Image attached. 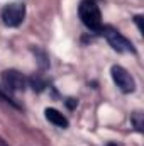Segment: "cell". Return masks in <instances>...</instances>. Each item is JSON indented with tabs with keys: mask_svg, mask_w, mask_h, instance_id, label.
<instances>
[{
	"mask_svg": "<svg viewBox=\"0 0 144 146\" xmlns=\"http://www.w3.org/2000/svg\"><path fill=\"white\" fill-rule=\"evenodd\" d=\"M46 119L51 122V124H54V126H58V127H68V119L59 112V110L56 109H46Z\"/></svg>",
	"mask_w": 144,
	"mask_h": 146,
	"instance_id": "obj_6",
	"label": "cell"
},
{
	"mask_svg": "<svg viewBox=\"0 0 144 146\" xmlns=\"http://www.w3.org/2000/svg\"><path fill=\"white\" fill-rule=\"evenodd\" d=\"M78 14H80L81 22L88 29H92L95 33L100 31V27H102V14H100V9H98L95 0H83L80 3V7H78Z\"/></svg>",
	"mask_w": 144,
	"mask_h": 146,
	"instance_id": "obj_1",
	"label": "cell"
},
{
	"mask_svg": "<svg viewBox=\"0 0 144 146\" xmlns=\"http://www.w3.org/2000/svg\"><path fill=\"white\" fill-rule=\"evenodd\" d=\"M75 104H76V100H75V99H68V106H70V107H73Z\"/></svg>",
	"mask_w": 144,
	"mask_h": 146,
	"instance_id": "obj_10",
	"label": "cell"
},
{
	"mask_svg": "<svg viewBox=\"0 0 144 146\" xmlns=\"http://www.w3.org/2000/svg\"><path fill=\"white\" fill-rule=\"evenodd\" d=\"M98 33L105 37L108 41V44H110L115 51H119V53H134V51H136L134 46H132V42H131L127 37L122 36L117 29H114L112 26H102Z\"/></svg>",
	"mask_w": 144,
	"mask_h": 146,
	"instance_id": "obj_2",
	"label": "cell"
},
{
	"mask_svg": "<svg viewBox=\"0 0 144 146\" xmlns=\"http://www.w3.org/2000/svg\"><path fill=\"white\" fill-rule=\"evenodd\" d=\"M110 75H112V80L115 82V85L124 94H131V92L136 90V82H134V78L131 76V73L126 68H122L119 65H114L112 70H110Z\"/></svg>",
	"mask_w": 144,
	"mask_h": 146,
	"instance_id": "obj_4",
	"label": "cell"
},
{
	"mask_svg": "<svg viewBox=\"0 0 144 146\" xmlns=\"http://www.w3.org/2000/svg\"><path fill=\"white\" fill-rule=\"evenodd\" d=\"M0 100H3V102H7V104H12L14 107H19V106H17V104H15V102H14V100H12V99H10L7 94L2 90V88H0Z\"/></svg>",
	"mask_w": 144,
	"mask_h": 146,
	"instance_id": "obj_9",
	"label": "cell"
},
{
	"mask_svg": "<svg viewBox=\"0 0 144 146\" xmlns=\"http://www.w3.org/2000/svg\"><path fill=\"white\" fill-rule=\"evenodd\" d=\"M29 83L32 85V88H34V90H37V92L44 90V87H46V83H44L39 76H31V78H29Z\"/></svg>",
	"mask_w": 144,
	"mask_h": 146,
	"instance_id": "obj_7",
	"label": "cell"
},
{
	"mask_svg": "<svg viewBox=\"0 0 144 146\" xmlns=\"http://www.w3.org/2000/svg\"><path fill=\"white\" fill-rule=\"evenodd\" d=\"M2 83H3V88L9 90V92H22L27 87V80L17 70L2 72Z\"/></svg>",
	"mask_w": 144,
	"mask_h": 146,
	"instance_id": "obj_5",
	"label": "cell"
},
{
	"mask_svg": "<svg viewBox=\"0 0 144 146\" xmlns=\"http://www.w3.org/2000/svg\"><path fill=\"white\" fill-rule=\"evenodd\" d=\"M0 146H9V145H7L5 141H2V139H0Z\"/></svg>",
	"mask_w": 144,
	"mask_h": 146,
	"instance_id": "obj_11",
	"label": "cell"
},
{
	"mask_svg": "<svg viewBox=\"0 0 144 146\" xmlns=\"http://www.w3.org/2000/svg\"><path fill=\"white\" fill-rule=\"evenodd\" d=\"M24 17H26V5H22V3H9L2 10V21L9 27L20 26Z\"/></svg>",
	"mask_w": 144,
	"mask_h": 146,
	"instance_id": "obj_3",
	"label": "cell"
},
{
	"mask_svg": "<svg viewBox=\"0 0 144 146\" xmlns=\"http://www.w3.org/2000/svg\"><path fill=\"white\" fill-rule=\"evenodd\" d=\"M132 122L137 127V131H143V114L141 112H134L132 114Z\"/></svg>",
	"mask_w": 144,
	"mask_h": 146,
	"instance_id": "obj_8",
	"label": "cell"
},
{
	"mask_svg": "<svg viewBox=\"0 0 144 146\" xmlns=\"http://www.w3.org/2000/svg\"><path fill=\"white\" fill-rule=\"evenodd\" d=\"M107 146H115V145H112V143H110V145H107Z\"/></svg>",
	"mask_w": 144,
	"mask_h": 146,
	"instance_id": "obj_12",
	"label": "cell"
}]
</instances>
